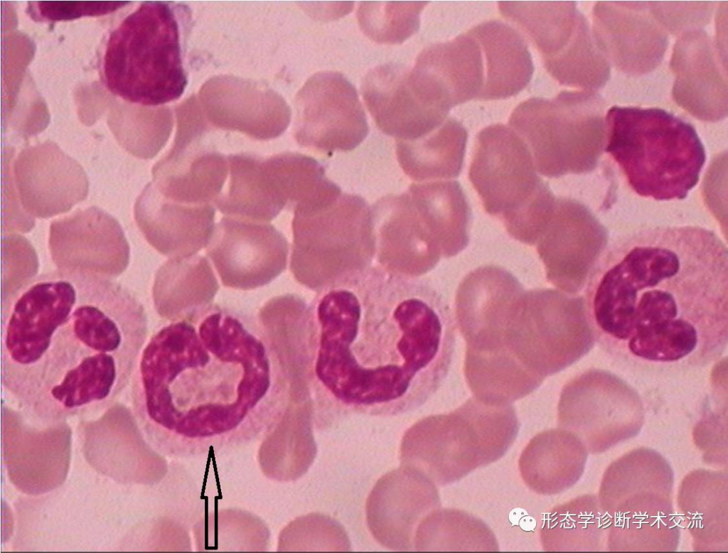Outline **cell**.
Returning a JSON list of instances; mask_svg holds the SVG:
<instances>
[{
    "label": "cell",
    "instance_id": "1",
    "mask_svg": "<svg viewBox=\"0 0 728 553\" xmlns=\"http://www.w3.org/2000/svg\"><path fill=\"white\" fill-rule=\"evenodd\" d=\"M304 375L318 416H394L446 378L455 345L448 304L417 276L368 267L318 288L303 312Z\"/></svg>",
    "mask_w": 728,
    "mask_h": 553
},
{
    "label": "cell",
    "instance_id": "2",
    "mask_svg": "<svg viewBox=\"0 0 728 553\" xmlns=\"http://www.w3.org/2000/svg\"><path fill=\"white\" fill-rule=\"evenodd\" d=\"M584 306L600 345L637 367L705 365L728 340V254L699 226L636 230L598 258Z\"/></svg>",
    "mask_w": 728,
    "mask_h": 553
},
{
    "label": "cell",
    "instance_id": "3",
    "mask_svg": "<svg viewBox=\"0 0 728 553\" xmlns=\"http://www.w3.org/2000/svg\"><path fill=\"white\" fill-rule=\"evenodd\" d=\"M112 279L57 270L8 295L1 379L36 414L60 418L106 405L131 382L147 318Z\"/></svg>",
    "mask_w": 728,
    "mask_h": 553
},
{
    "label": "cell",
    "instance_id": "4",
    "mask_svg": "<svg viewBox=\"0 0 728 553\" xmlns=\"http://www.w3.org/2000/svg\"><path fill=\"white\" fill-rule=\"evenodd\" d=\"M131 382L135 411L178 453L255 435L272 384L263 343L219 312L198 329L181 321L159 330L143 346Z\"/></svg>",
    "mask_w": 728,
    "mask_h": 553
},
{
    "label": "cell",
    "instance_id": "5",
    "mask_svg": "<svg viewBox=\"0 0 728 553\" xmlns=\"http://www.w3.org/2000/svg\"><path fill=\"white\" fill-rule=\"evenodd\" d=\"M605 121V151L636 193L681 200L697 185L706 154L690 124L659 108L618 106Z\"/></svg>",
    "mask_w": 728,
    "mask_h": 553
},
{
    "label": "cell",
    "instance_id": "6",
    "mask_svg": "<svg viewBox=\"0 0 728 553\" xmlns=\"http://www.w3.org/2000/svg\"><path fill=\"white\" fill-rule=\"evenodd\" d=\"M107 87L128 102L158 106L183 93L180 28L173 10L143 3L111 33L103 61Z\"/></svg>",
    "mask_w": 728,
    "mask_h": 553
},
{
    "label": "cell",
    "instance_id": "7",
    "mask_svg": "<svg viewBox=\"0 0 728 553\" xmlns=\"http://www.w3.org/2000/svg\"><path fill=\"white\" fill-rule=\"evenodd\" d=\"M673 474L658 452L633 450L604 473L599 495L611 551H674L680 530L673 510Z\"/></svg>",
    "mask_w": 728,
    "mask_h": 553
},
{
    "label": "cell",
    "instance_id": "8",
    "mask_svg": "<svg viewBox=\"0 0 728 553\" xmlns=\"http://www.w3.org/2000/svg\"><path fill=\"white\" fill-rule=\"evenodd\" d=\"M469 175L486 211L500 219L515 240L536 244L555 198L537 176L521 137L503 124L483 129L477 136Z\"/></svg>",
    "mask_w": 728,
    "mask_h": 553
},
{
    "label": "cell",
    "instance_id": "9",
    "mask_svg": "<svg viewBox=\"0 0 728 553\" xmlns=\"http://www.w3.org/2000/svg\"><path fill=\"white\" fill-rule=\"evenodd\" d=\"M519 423L510 404L471 397L454 411L429 417L409 431L417 469L433 483L456 482L500 459L515 441Z\"/></svg>",
    "mask_w": 728,
    "mask_h": 553
},
{
    "label": "cell",
    "instance_id": "10",
    "mask_svg": "<svg viewBox=\"0 0 728 553\" xmlns=\"http://www.w3.org/2000/svg\"><path fill=\"white\" fill-rule=\"evenodd\" d=\"M606 107L595 92L562 91L553 99L523 102L509 122L528 147L537 171L557 178L595 168L606 144Z\"/></svg>",
    "mask_w": 728,
    "mask_h": 553
},
{
    "label": "cell",
    "instance_id": "11",
    "mask_svg": "<svg viewBox=\"0 0 728 553\" xmlns=\"http://www.w3.org/2000/svg\"><path fill=\"white\" fill-rule=\"evenodd\" d=\"M522 289L508 271L492 265L471 272L458 287L456 318L466 344L464 374L473 392L503 396L524 380L502 340L508 307Z\"/></svg>",
    "mask_w": 728,
    "mask_h": 553
},
{
    "label": "cell",
    "instance_id": "12",
    "mask_svg": "<svg viewBox=\"0 0 728 553\" xmlns=\"http://www.w3.org/2000/svg\"><path fill=\"white\" fill-rule=\"evenodd\" d=\"M292 230L291 270L317 289L369 267L375 254L372 210L358 195L341 194L322 208L294 210Z\"/></svg>",
    "mask_w": 728,
    "mask_h": 553
},
{
    "label": "cell",
    "instance_id": "13",
    "mask_svg": "<svg viewBox=\"0 0 728 553\" xmlns=\"http://www.w3.org/2000/svg\"><path fill=\"white\" fill-rule=\"evenodd\" d=\"M583 300L560 291H522L513 301L503 341L510 357L543 381L576 361L584 352L589 326Z\"/></svg>",
    "mask_w": 728,
    "mask_h": 553
},
{
    "label": "cell",
    "instance_id": "14",
    "mask_svg": "<svg viewBox=\"0 0 728 553\" xmlns=\"http://www.w3.org/2000/svg\"><path fill=\"white\" fill-rule=\"evenodd\" d=\"M294 134L298 143L326 153L354 149L368 125L354 86L340 73L313 75L296 100Z\"/></svg>",
    "mask_w": 728,
    "mask_h": 553
},
{
    "label": "cell",
    "instance_id": "15",
    "mask_svg": "<svg viewBox=\"0 0 728 553\" xmlns=\"http://www.w3.org/2000/svg\"><path fill=\"white\" fill-rule=\"evenodd\" d=\"M605 238L602 225L584 205L567 198L555 200L536 242L548 281L569 294L579 290L599 257Z\"/></svg>",
    "mask_w": 728,
    "mask_h": 553
},
{
    "label": "cell",
    "instance_id": "16",
    "mask_svg": "<svg viewBox=\"0 0 728 553\" xmlns=\"http://www.w3.org/2000/svg\"><path fill=\"white\" fill-rule=\"evenodd\" d=\"M48 246L58 269L112 278L129 259V247L118 221L97 207L53 221Z\"/></svg>",
    "mask_w": 728,
    "mask_h": 553
},
{
    "label": "cell",
    "instance_id": "17",
    "mask_svg": "<svg viewBox=\"0 0 728 553\" xmlns=\"http://www.w3.org/2000/svg\"><path fill=\"white\" fill-rule=\"evenodd\" d=\"M208 253L225 286L252 289L285 269L288 244L269 224L223 218L214 228Z\"/></svg>",
    "mask_w": 728,
    "mask_h": 553
},
{
    "label": "cell",
    "instance_id": "18",
    "mask_svg": "<svg viewBox=\"0 0 728 553\" xmlns=\"http://www.w3.org/2000/svg\"><path fill=\"white\" fill-rule=\"evenodd\" d=\"M592 35L604 57L631 75L653 71L661 63L668 35L648 4L598 1L593 10Z\"/></svg>",
    "mask_w": 728,
    "mask_h": 553
},
{
    "label": "cell",
    "instance_id": "19",
    "mask_svg": "<svg viewBox=\"0 0 728 553\" xmlns=\"http://www.w3.org/2000/svg\"><path fill=\"white\" fill-rule=\"evenodd\" d=\"M13 172L23 208L33 218H49L65 213L88 193L89 181L83 168L51 142L22 151Z\"/></svg>",
    "mask_w": 728,
    "mask_h": 553
},
{
    "label": "cell",
    "instance_id": "20",
    "mask_svg": "<svg viewBox=\"0 0 728 553\" xmlns=\"http://www.w3.org/2000/svg\"><path fill=\"white\" fill-rule=\"evenodd\" d=\"M362 93L378 127L397 139L421 137L441 125L448 114L430 102L414 84L410 70L398 64L370 70Z\"/></svg>",
    "mask_w": 728,
    "mask_h": 553
},
{
    "label": "cell",
    "instance_id": "21",
    "mask_svg": "<svg viewBox=\"0 0 728 553\" xmlns=\"http://www.w3.org/2000/svg\"><path fill=\"white\" fill-rule=\"evenodd\" d=\"M723 54L700 28L682 33L670 59L673 97L696 119L715 122L727 115V70Z\"/></svg>",
    "mask_w": 728,
    "mask_h": 553
},
{
    "label": "cell",
    "instance_id": "22",
    "mask_svg": "<svg viewBox=\"0 0 728 553\" xmlns=\"http://www.w3.org/2000/svg\"><path fill=\"white\" fill-rule=\"evenodd\" d=\"M4 426V459L15 486L26 493L41 494L64 480L70 455L67 426L38 431L6 413Z\"/></svg>",
    "mask_w": 728,
    "mask_h": 553
},
{
    "label": "cell",
    "instance_id": "23",
    "mask_svg": "<svg viewBox=\"0 0 728 553\" xmlns=\"http://www.w3.org/2000/svg\"><path fill=\"white\" fill-rule=\"evenodd\" d=\"M371 210L375 254L382 267L418 276L435 266L440 249L408 193L383 197Z\"/></svg>",
    "mask_w": 728,
    "mask_h": 553
},
{
    "label": "cell",
    "instance_id": "24",
    "mask_svg": "<svg viewBox=\"0 0 728 553\" xmlns=\"http://www.w3.org/2000/svg\"><path fill=\"white\" fill-rule=\"evenodd\" d=\"M134 213L147 242L158 252L172 257L193 255L209 243L214 231L212 205L171 200L153 183L147 184L138 196Z\"/></svg>",
    "mask_w": 728,
    "mask_h": 553
},
{
    "label": "cell",
    "instance_id": "25",
    "mask_svg": "<svg viewBox=\"0 0 728 553\" xmlns=\"http://www.w3.org/2000/svg\"><path fill=\"white\" fill-rule=\"evenodd\" d=\"M557 420L560 428L577 436L588 451L599 453L637 435L643 417L637 399L596 401L574 381L562 392Z\"/></svg>",
    "mask_w": 728,
    "mask_h": 553
},
{
    "label": "cell",
    "instance_id": "26",
    "mask_svg": "<svg viewBox=\"0 0 728 553\" xmlns=\"http://www.w3.org/2000/svg\"><path fill=\"white\" fill-rule=\"evenodd\" d=\"M482 51L469 33L423 50L412 72L424 90L451 109L478 97L484 83Z\"/></svg>",
    "mask_w": 728,
    "mask_h": 553
},
{
    "label": "cell",
    "instance_id": "27",
    "mask_svg": "<svg viewBox=\"0 0 728 553\" xmlns=\"http://www.w3.org/2000/svg\"><path fill=\"white\" fill-rule=\"evenodd\" d=\"M587 449L574 433L560 428L542 431L523 450L518 467L532 491L556 495L573 486L582 476Z\"/></svg>",
    "mask_w": 728,
    "mask_h": 553
},
{
    "label": "cell",
    "instance_id": "28",
    "mask_svg": "<svg viewBox=\"0 0 728 553\" xmlns=\"http://www.w3.org/2000/svg\"><path fill=\"white\" fill-rule=\"evenodd\" d=\"M87 459L103 473L125 482H144L149 451L130 414L116 407L86 431Z\"/></svg>",
    "mask_w": 728,
    "mask_h": 553
},
{
    "label": "cell",
    "instance_id": "29",
    "mask_svg": "<svg viewBox=\"0 0 728 553\" xmlns=\"http://www.w3.org/2000/svg\"><path fill=\"white\" fill-rule=\"evenodd\" d=\"M468 33L478 41L486 59V77L478 99L506 98L527 86L533 72L532 58L514 28L500 21H489Z\"/></svg>",
    "mask_w": 728,
    "mask_h": 553
},
{
    "label": "cell",
    "instance_id": "30",
    "mask_svg": "<svg viewBox=\"0 0 728 553\" xmlns=\"http://www.w3.org/2000/svg\"><path fill=\"white\" fill-rule=\"evenodd\" d=\"M679 507L698 551L727 549V475L697 470L682 480Z\"/></svg>",
    "mask_w": 728,
    "mask_h": 553
},
{
    "label": "cell",
    "instance_id": "31",
    "mask_svg": "<svg viewBox=\"0 0 728 553\" xmlns=\"http://www.w3.org/2000/svg\"><path fill=\"white\" fill-rule=\"evenodd\" d=\"M228 170V161L215 152L169 153L154 166L153 183L171 200L207 204L219 196Z\"/></svg>",
    "mask_w": 728,
    "mask_h": 553
},
{
    "label": "cell",
    "instance_id": "32",
    "mask_svg": "<svg viewBox=\"0 0 728 553\" xmlns=\"http://www.w3.org/2000/svg\"><path fill=\"white\" fill-rule=\"evenodd\" d=\"M407 193L442 256L453 257L467 246L469 208L457 181L412 184Z\"/></svg>",
    "mask_w": 728,
    "mask_h": 553
},
{
    "label": "cell",
    "instance_id": "33",
    "mask_svg": "<svg viewBox=\"0 0 728 553\" xmlns=\"http://www.w3.org/2000/svg\"><path fill=\"white\" fill-rule=\"evenodd\" d=\"M218 289L217 279L205 257H172L156 274L154 298L163 316L177 320L211 301Z\"/></svg>",
    "mask_w": 728,
    "mask_h": 553
},
{
    "label": "cell",
    "instance_id": "34",
    "mask_svg": "<svg viewBox=\"0 0 728 553\" xmlns=\"http://www.w3.org/2000/svg\"><path fill=\"white\" fill-rule=\"evenodd\" d=\"M467 132L461 123L449 119L431 132L412 140H396L400 166L417 181L447 179L461 171Z\"/></svg>",
    "mask_w": 728,
    "mask_h": 553
},
{
    "label": "cell",
    "instance_id": "35",
    "mask_svg": "<svg viewBox=\"0 0 728 553\" xmlns=\"http://www.w3.org/2000/svg\"><path fill=\"white\" fill-rule=\"evenodd\" d=\"M607 521L599 498L585 495L545 515L540 541L546 551H596L606 537Z\"/></svg>",
    "mask_w": 728,
    "mask_h": 553
},
{
    "label": "cell",
    "instance_id": "36",
    "mask_svg": "<svg viewBox=\"0 0 728 553\" xmlns=\"http://www.w3.org/2000/svg\"><path fill=\"white\" fill-rule=\"evenodd\" d=\"M230 182L227 193L215 200L225 214L269 221L285 207L262 160L249 155L228 157Z\"/></svg>",
    "mask_w": 728,
    "mask_h": 553
},
{
    "label": "cell",
    "instance_id": "37",
    "mask_svg": "<svg viewBox=\"0 0 728 553\" xmlns=\"http://www.w3.org/2000/svg\"><path fill=\"white\" fill-rule=\"evenodd\" d=\"M502 15L518 25L541 53L543 60L569 43L582 14L574 1H500Z\"/></svg>",
    "mask_w": 728,
    "mask_h": 553
},
{
    "label": "cell",
    "instance_id": "38",
    "mask_svg": "<svg viewBox=\"0 0 728 553\" xmlns=\"http://www.w3.org/2000/svg\"><path fill=\"white\" fill-rule=\"evenodd\" d=\"M543 61L547 71L560 84L584 91L601 88L610 75V64L598 48L583 14L565 48Z\"/></svg>",
    "mask_w": 728,
    "mask_h": 553
},
{
    "label": "cell",
    "instance_id": "39",
    "mask_svg": "<svg viewBox=\"0 0 728 553\" xmlns=\"http://www.w3.org/2000/svg\"><path fill=\"white\" fill-rule=\"evenodd\" d=\"M419 549L444 551H498L493 532L481 520L464 511L434 512L419 527Z\"/></svg>",
    "mask_w": 728,
    "mask_h": 553
},
{
    "label": "cell",
    "instance_id": "40",
    "mask_svg": "<svg viewBox=\"0 0 728 553\" xmlns=\"http://www.w3.org/2000/svg\"><path fill=\"white\" fill-rule=\"evenodd\" d=\"M292 296L269 300L261 309L260 321L284 372L294 381L304 372L303 311Z\"/></svg>",
    "mask_w": 728,
    "mask_h": 553
},
{
    "label": "cell",
    "instance_id": "41",
    "mask_svg": "<svg viewBox=\"0 0 728 553\" xmlns=\"http://www.w3.org/2000/svg\"><path fill=\"white\" fill-rule=\"evenodd\" d=\"M427 1H363L357 17L360 28L380 43H402L419 27Z\"/></svg>",
    "mask_w": 728,
    "mask_h": 553
},
{
    "label": "cell",
    "instance_id": "42",
    "mask_svg": "<svg viewBox=\"0 0 728 553\" xmlns=\"http://www.w3.org/2000/svg\"><path fill=\"white\" fill-rule=\"evenodd\" d=\"M3 281L9 294L36 275L38 259L34 248L24 237L8 234L1 240Z\"/></svg>",
    "mask_w": 728,
    "mask_h": 553
},
{
    "label": "cell",
    "instance_id": "43",
    "mask_svg": "<svg viewBox=\"0 0 728 553\" xmlns=\"http://www.w3.org/2000/svg\"><path fill=\"white\" fill-rule=\"evenodd\" d=\"M651 12L661 26L677 34L707 23L713 4L705 1H649Z\"/></svg>",
    "mask_w": 728,
    "mask_h": 553
},
{
    "label": "cell",
    "instance_id": "44",
    "mask_svg": "<svg viewBox=\"0 0 728 553\" xmlns=\"http://www.w3.org/2000/svg\"><path fill=\"white\" fill-rule=\"evenodd\" d=\"M36 11L41 18L51 21H71L84 16H103L118 10L125 1H40Z\"/></svg>",
    "mask_w": 728,
    "mask_h": 553
},
{
    "label": "cell",
    "instance_id": "45",
    "mask_svg": "<svg viewBox=\"0 0 728 553\" xmlns=\"http://www.w3.org/2000/svg\"><path fill=\"white\" fill-rule=\"evenodd\" d=\"M35 225L33 217L23 208L15 184L14 172L6 164L1 173V227L6 232L30 231Z\"/></svg>",
    "mask_w": 728,
    "mask_h": 553
}]
</instances>
